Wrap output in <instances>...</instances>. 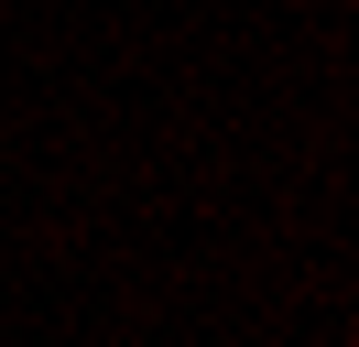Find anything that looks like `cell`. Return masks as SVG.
Wrapping results in <instances>:
<instances>
[]
</instances>
